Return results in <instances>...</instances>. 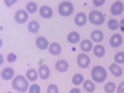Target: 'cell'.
Segmentation results:
<instances>
[{"label":"cell","instance_id":"cell-36","mask_svg":"<svg viewBox=\"0 0 124 93\" xmlns=\"http://www.w3.org/2000/svg\"><path fill=\"white\" fill-rule=\"evenodd\" d=\"M70 93H81V91H79L78 88H73V89L70 91Z\"/></svg>","mask_w":124,"mask_h":93},{"label":"cell","instance_id":"cell-1","mask_svg":"<svg viewBox=\"0 0 124 93\" xmlns=\"http://www.w3.org/2000/svg\"><path fill=\"white\" fill-rule=\"evenodd\" d=\"M13 88L15 91H17V92H21V93L26 92L30 88L29 79L25 78L24 76H20V75L19 76H15V78L13 79Z\"/></svg>","mask_w":124,"mask_h":93},{"label":"cell","instance_id":"cell-14","mask_svg":"<svg viewBox=\"0 0 124 93\" xmlns=\"http://www.w3.org/2000/svg\"><path fill=\"white\" fill-rule=\"evenodd\" d=\"M55 67H56V70L58 72H66L68 70V62L66 60H60V61L56 62Z\"/></svg>","mask_w":124,"mask_h":93},{"label":"cell","instance_id":"cell-23","mask_svg":"<svg viewBox=\"0 0 124 93\" xmlns=\"http://www.w3.org/2000/svg\"><path fill=\"white\" fill-rule=\"evenodd\" d=\"M83 87H85V89L87 91V92H94V89H96V85H94V82L93 81H91V79H87V81H85L83 82Z\"/></svg>","mask_w":124,"mask_h":93},{"label":"cell","instance_id":"cell-8","mask_svg":"<svg viewBox=\"0 0 124 93\" xmlns=\"http://www.w3.org/2000/svg\"><path fill=\"white\" fill-rule=\"evenodd\" d=\"M123 9H124V5H123L122 1H114L112 4V6H110V13L113 15L118 16V15H120L123 13Z\"/></svg>","mask_w":124,"mask_h":93},{"label":"cell","instance_id":"cell-31","mask_svg":"<svg viewBox=\"0 0 124 93\" xmlns=\"http://www.w3.org/2000/svg\"><path fill=\"white\" fill-rule=\"evenodd\" d=\"M16 55L15 54H9L8 55V57H6V60H8V62H15L16 61Z\"/></svg>","mask_w":124,"mask_h":93},{"label":"cell","instance_id":"cell-13","mask_svg":"<svg viewBox=\"0 0 124 93\" xmlns=\"http://www.w3.org/2000/svg\"><path fill=\"white\" fill-rule=\"evenodd\" d=\"M75 23H76L77 26H85L86 23H87V16H86V14L78 13V14L76 15V17H75Z\"/></svg>","mask_w":124,"mask_h":93},{"label":"cell","instance_id":"cell-25","mask_svg":"<svg viewBox=\"0 0 124 93\" xmlns=\"http://www.w3.org/2000/svg\"><path fill=\"white\" fill-rule=\"evenodd\" d=\"M72 83L78 86V85H82L83 83V76H82L81 73H76L73 77H72Z\"/></svg>","mask_w":124,"mask_h":93},{"label":"cell","instance_id":"cell-18","mask_svg":"<svg viewBox=\"0 0 124 93\" xmlns=\"http://www.w3.org/2000/svg\"><path fill=\"white\" fill-rule=\"evenodd\" d=\"M37 77H40V76H39V71L32 70V68L27 70V72H26V78H27L30 82H35V81L37 79Z\"/></svg>","mask_w":124,"mask_h":93},{"label":"cell","instance_id":"cell-24","mask_svg":"<svg viewBox=\"0 0 124 93\" xmlns=\"http://www.w3.org/2000/svg\"><path fill=\"white\" fill-rule=\"evenodd\" d=\"M26 11L29 14H35L37 11V4L35 1H30L26 4Z\"/></svg>","mask_w":124,"mask_h":93},{"label":"cell","instance_id":"cell-17","mask_svg":"<svg viewBox=\"0 0 124 93\" xmlns=\"http://www.w3.org/2000/svg\"><path fill=\"white\" fill-rule=\"evenodd\" d=\"M109 71H110V73L114 76V77H120L122 73H123L122 68H120L117 63H112V65L109 66Z\"/></svg>","mask_w":124,"mask_h":93},{"label":"cell","instance_id":"cell-3","mask_svg":"<svg viewBox=\"0 0 124 93\" xmlns=\"http://www.w3.org/2000/svg\"><path fill=\"white\" fill-rule=\"evenodd\" d=\"M73 13V5L70 1H62L58 5V14L61 16H70Z\"/></svg>","mask_w":124,"mask_h":93},{"label":"cell","instance_id":"cell-30","mask_svg":"<svg viewBox=\"0 0 124 93\" xmlns=\"http://www.w3.org/2000/svg\"><path fill=\"white\" fill-rule=\"evenodd\" d=\"M47 93H58V87L56 85H50L47 87Z\"/></svg>","mask_w":124,"mask_h":93},{"label":"cell","instance_id":"cell-15","mask_svg":"<svg viewBox=\"0 0 124 93\" xmlns=\"http://www.w3.org/2000/svg\"><path fill=\"white\" fill-rule=\"evenodd\" d=\"M61 45L57 44V42H54V44H50V47H48V51H50V54L51 55H54V56H58L61 54Z\"/></svg>","mask_w":124,"mask_h":93},{"label":"cell","instance_id":"cell-19","mask_svg":"<svg viewBox=\"0 0 124 93\" xmlns=\"http://www.w3.org/2000/svg\"><path fill=\"white\" fill-rule=\"evenodd\" d=\"M27 29L31 34H37L39 30H40V24L39 21H36V20H32V21H30L29 25H27Z\"/></svg>","mask_w":124,"mask_h":93},{"label":"cell","instance_id":"cell-4","mask_svg":"<svg viewBox=\"0 0 124 93\" xmlns=\"http://www.w3.org/2000/svg\"><path fill=\"white\" fill-rule=\"evenodd\" d=\"M104 15H103L101 11H92L91 14H89V16H88V20L91 21V24H93V25H102L103 23H104Z\"/></svg>","mask_w":124,"mask_h":93},{"label":"cell","instance_id":"cell-7","mask_svg":"<svg viewBox=\"0 0 124 93\" xmlns=\"http://www.w3.org/2000/svg\"><path fill=\"white\" fill-rule=\"evenodd\" d=\"M122 44H123V37H122V35L114 34V35L110 36V39H109V45H110L113 48L119 47Z\"/></svg>","mask_w":124,"mask_h":93},{"label":"cell","instance_id":"cell-26","mask_svg":"<svg viewBox=\"0 0 124 93\" xmlns=\"http://www.w3.org/2000/svg\"><path fill=\"white\" fill-rule=\"evenodd\" d=\"M108 27H109V30H112V31L118 30V29H119V21H117V20H114V19H110L109 21H108Z\"/></svg>","mask_w":124,"mask_h":93},{"label":"cell","instance_id":"cell-28","mask_svg":"<svg viewBox=\"0 0 124 93\" xmlns=\"http://www.w3.org/2000/svg\"><path fill=\"white\" fill-rule=\"evenodd\" d=\"M29 93H41V88L39 85L34 83V85H31L30 88H29Z\"/></svg>","mask_w":124,"mask_h":93},{"label":"cell","instance_id":"cell-21","mask_svg":"<svg viewBox=\"0 0 124 93\" xmlns=\"http://www.w3.org/2000/svg\"><path fill=\"white\" fill-rule=\"evenodd\" d=\"M81 50L83 51V52H89L91 50H93L92 41L91 40H83L81 42Z\"/></svg>","mask_w":124,"mask_h":93},{"label":"cell","instance_id":"cell-5","mask_svg":"<svg viewBox=\"0 0 124 93\" xmlns=\"http://www.w3.org/2000/svg\"><path fill=\"white\" fill-rule=\"evenodd\" d=\"M14 19H15V23H17V24H25L29 20V13L26 10H17L15 13Z\"/></svg>","mask_w":124,"mask_h":93},{"label":"cell","instance_id":"cell-33","mask_svg":"<svg viewBox=\"0 0 124 93\" xmlns=\"http://www.w3.org/2000/svg\"><path fill=\"white\" fill-rule=\"evenodd\" d=\"M93 4L96 6H101V5L104 4V0H93Z\"/></svg>","mask_w":124,"mask_h":93},{"label":"cell","instance_id":"cell-12","mask_svg":"<svg viewBox=\"0 0 124 93\" xmlns=\"http://www.w3.org/2000/svg\"><path fill=\"white\" fill-rule=\"evenodd\" d=\"M39 76H40L41 79H44V81L50 77V68H48V66L41 65L40 68H39Z\"/></svg>","mask_w":124,"mask_h":93},{"label":"cell","instance_id":"cell-16","mask_svg":"<svg viewBox=\"0 0 124 93\" xmlns=\"http://www.w3.org/2000/svg\"><path fill=\"white\" fill-rule=\"evenodd\" d=\"M103 32L99 30H94V31H92L91 32V40L92 41H94V42H102V40H103Z\"/></svg>","mask_w":124,"mask_h":93},{"label":"cell","instance_id":"cell-32","mask_svg":"<svg viewBox=\"0 0 124 93\" xmlns=\"http://www.w3.org/2000/svg\"><path fill=\"white\" fill-rule=\"evenodd\" d=\"M117 92H118V93H124V81H123L122 83L118 86V88H117Z\"/></svg>","mask_w":124,"mask_h":93},{"label":"cell","instance_id":"cell-29","mask_svg":"<svg viewBox=\"0 0 124 93\" xmlns=\"http://www.w3.org/2000/svg\"><path fill=\"white\" fill-rule=\"evenodd\" d=\"M114 60H116V63H117V65H118V63H124V52H118V54L116 55Z\"/></svg>","mask_w":124,"mask_h":93},{"label":"cell","instance_id":"cell-37","mask_svg":"<svg viewBox=\"0 0 124 93\" xmlns=\"http://www.w3.org/2000/svg\"><path fill=\"white\" fill-rule=\"evenodd\" d=\"M6 93H11V92H6Z\"/></svg>","mask_w":124,"mask_h":93},{"label":"cell","instance_id":"cell-10","mask_svg":"<svg viewBox=\"0 0 124 93\" xmlns=\"http://www.w3.org/2000/svg\"><path fill=\"white\" fill-rule=\"evenodd\" d=\"M15 76V72L11 67H6L1 71V78L4 81H10V79H13Z\"/></svg>","mask_w":124,"mask_h":93},{"label":"cell","instance_id":"cell-2","mask_svg":"<svg viewBox=\"0 0 124 93\" xmlns=\"http://www.w3.org/2000/svg\"><path fill=\"white\" fill-rule=\"evenodd\" d=\"M91 76H92V79L94 82L101 83V82L106 81V78H107V71H106L104 67H102V66H96V67L92 68Z\"/></svg>","mask_w":124,"mask_h":93},{"label":"cell","instance_id":"cell-35","mask_svg":"<svg viewBox=\"0 0 124 93\" xmlns=\"http://www.w3.org/2000/svg\"><path fill=\"white\" fill-rule=\"evenodd\" d=\"M16 3V0H11V1H8V0H5V4L8 5V6H11L13 4H15Z\"/></svg>","mask_w":124,"mask_h":93},{"label":"cell","instance_id":"cell-34","mask_svg":"<svg viewBox=\"0 0 124 93\" xmlns=\"http://www.w3.org/2000/svg\"><path fill=\"white\" fill-rule=\"evenodd\" d=\"M119 29L122 30V32H124V19L119 21Z\"/></svg>","mask_w":124,"mask_h":93},{"label":"cell","instance_id":"cell-27","mask_svg":"<svg viewBox=\"0 0 124 93\" xmlns=\"http://www.w3.org/2000/svg\"><path fill=\"white\" fill-rule=\"evenodd\" d=\"M116 89H117V87H116V83H114V82H109V83H107V85L104 86L106 93H114Z\"/></svg>","mask_w":124,"mask_h":93},{"label":"cell","instance_id":"cell-6","mask_svg":"<svg viewBox=\"0 0 124 93\" xmlns=\"http://www.w3.org/2000/svg\"><path fill=\"white\" fill-rule=\"evenodd\" d=\"M77 63L81 68H87L91 63V60L86 54H79L78 57H77Z\"/></svg>","mask_w":124,"mask_h":93},{"label":"cell","instance_id":"cell-22","mask_svg":"<svg viewBox=\"0 0 124 93\" xmlns=\"http://www.w3.org/2000/svg\"><path fill=\"white\" fill-rule=\"evenodd\" d=\"M79 34L78 32H76V31H73V32H70L68 35H67V41L70 44H77L78 41H79Z\"/></svg>","mask_w":124,"mask_h":93},{"label":"cell","instance_id":"cell-20","mask_svg":"<svg viewBox=\"0 0 124 93\" xmlns=\"http://www.w3.org/2000/svg\"><path fill=\"white\" fill-rule=\"evenodd\" d=\"M93 54H94L96 57H99V58L103 57V56H104V54H106L104 46H102V45H96L94 48H93Z\"/></svg>","mask_w":124,"mask_h":93},{"label":"cell","instance_id":"cell-9","mask_svg":"<svg viewBox=\"0 0 124 93\" xmlns=\"http://www.w3.org/2000/svg\"><path fill=\"white\" fill-rule=\"evenodd\" d=\"M39 13H40V16L42 19H50V17H52V15H54L52 9H51L50 6H47V5L41 6L40 10H39Z\"/></svg>","mask_w":124,"mask_h":93},{"label":"cell","instance_id":"cell-11","mask_svg":"<svg viewBox=\"0 0 124 93\" xmlns=\"http://www.w3.org/2000/svg\"><path fill=\"white\" fill-rule=\"evenodd\" d=\"M35 44H36V47L40 48V50H46V48L50 47L47 39H45L44 36H39V37L36 39V42H35Z\"/></svg>","mask_w":124,"mask_h":93}]
</instances>
